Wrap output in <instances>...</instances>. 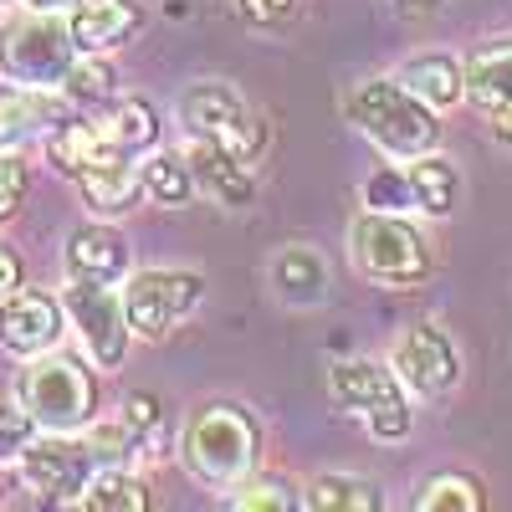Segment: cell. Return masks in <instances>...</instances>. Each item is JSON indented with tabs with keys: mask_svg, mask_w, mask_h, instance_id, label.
Masks as SVG:
<instances>
[{
	"mask_svg": "<svg viewBox=\"0 0 512 512\" xmlns=\"http://www.w3.org/2000/svg\"><path fill=\"white\" fill-rule=\"evenodd\" d=\"M344 113L359 134L384 149L390 159H420L441 144V123H436V108L415 98L400 77H364L349 88L344 98Z\"/></svg>",
	"mask_w": 512,
	"mask_h": 512,
	"instance_id": "cell-1",
	"label": "cell"
},
{
	"mask_svg": "<svg viewBox=\"0 0 512 512\" xmlns=\"http://www.w3.org/2000/svg\"><path fill=\"white\" fill-rule=\"evenodd\" d=\"M77 41L62 11H16L0 21V77L11 88H57L77 62Z\"/></svg>",
	"mask_w": 512,
	"mask_h": 512,
	"instance_id": "cell-2",
	"label": "cell"
},
{
	"mask_svg": "<svg viewBox=\"0 0 512 512\" xmlns=\"http://www.w3.org/2000/svg\"><path fill=\"white\" fill-rule=\"evenodd\" d=\"M256 420L241 410V405H226V400H210L190 415L185 425V441H180V456L185 466L205 482V487H236L251 477L256 466Z\"/></svg>",
	"mask_w": 512,
	"mask_h": 512,
	"instance_id": "cell-3",
	"label": "cell"
},
{
	"mask_svg": "<svg viewBox=\"0 0 512 512\" xmlns=\"http://www.w3.org/2000/svg\"><path fill=\"white\" fill-rule=\"evenodd\" d=\"M16 400L26 405V415L41 431H88L93 410H98V384L82 369V359L72 354H36L26 359V369L16 374Z\"/></svg>",
	"mask_w": 512,
	"mask_h": 512,
	"instance_id": "cell-4",
	"label": "cell"
},
{
	"mask_svg": "<svg viewBox=\"0 0 512 512\" xmlns=\"http://www.w3.org/2000/svg\"><path fill=\"white\" fill-rule=\"evenodd\" d=\"M354 262L369 282L379 287H420L425 272H431V246H425V236L400 216V210H364V216L354 221Z\"/></svg>",
	"mask_w": 512,
	"mask_h": 512,
	"instance_id": "cell-5",
	"label": "cell"
},
{
	"mask_svg": "<svg viewBox=\"0 0 512 512\" xmlns=\"http://www.w3.org/2000/svg\"><path fill=\"white\" fill-rule=\"evenodd\" d=\"M328 390H333V405H338V410L359 415V420L369 425L374 441H400V436H410V405H405V395H400L395 364L344 359V364H333Z\"/></svg>",
	"mask_w": 512,
	"mask_h": 512,
	"instance_id": "cell-6",
	"label": "cell"
},
{
	"mask_svg": "<svg viewBox=\"0 0 512 512\" xmlns=\"http://www.w3.org/2000/svg\"><path fill=\"white\" fill-rule=\"evenodd\" d=\"M62 308H67V323L77 328L82 349L98 369H118L123 354H128V338H134V323H128V308H123V292H113V282H67L62 292Z\"/></svg>",
	"mask_w": 512,
	"mask_h": 512,
	"instance_id": "cell-7",
	"label": "cell"
},
{
	"mask_svg": "<svg viewBox=\"0 0 512 512\" xmlns=\"http://www.w3.org/2000/svg\"><path fill=\"white\" fill-rule=\"evenodd\" d=\"M98 451L93 441H72L67 431H41L26 451H21V477L36 497L47 502H77L82 487L98 477Z\"/></svg>",
	"mask_w": 512,
	"mask_h": 512,
	"instance_id": "cell-8",
	"label": "cell"
},
{
	"mask_svg": "<svg viewBox=\"0 0 512 512\" xmlns=\"http://www.w3.org/2000/svg\"><path fill=\"white\" fill-rule=\"evenodd\" d=\"M180 118L190 123L195 139H216L246 164L262 154V118H251L241 93L226 88V82H195L180 98Z\"/></svg>",
	"mask_w": 512,
	"mask_h": 512,
	"instance_id": "cell-9",
	"label": "cell"
},
{
	"mask_svg": "<svg viewBox=\"0 0 512 512\" xmlns=\"http://www.w3.org/2000/svg\"><path fill=\"white\" fill-rule=\"evenodd\" d=\"M205 297V282L195 272H134L123 282V308L139 338H164L175 323H185Z\"/></svg>",
	"mask_w": 512,
	"mask_h": 512,
	"instance_id": "cell-10",
	"label": "cell"
},
{
	"mask_svg": "<svg viewBox=\"0 0 512 512\" xmlns=\"http://www.w3.org/2000/svg\"><path fill=\"white\" fill-rule=\"evenodd\" d=\"M395 374L405 390H415L420 400H436V395H451L456 379H461V359L451 349V338L431 323H415L395 338V354H390Z\"/></svg>",
	"mask_w": 512,
	"mask_h": 512,
	"instance_id": "cell-11",
	"label": "cell"
},
{
	"mask_svg": "<svg viewBox=\"0 0 512 512\" xmlns=\"http://www.w3.org/2000/svg\"><path fill=\"white\" fill-rule=\"evenodd\" d=\"M67 333V308L62 297L41 292V287H21L0 303V349L16 359H36L62 344Z\"/></svg>",
	"mask_w": 512,
	"mask_h": 512,
	"instance_id": "cell-12",
	"label": "cell"
},
{
	"mask_svg": "<svg viewBox=\"0 0 512 512\" xmlns=\"http://www.w3.org/2000/svg\"><path fill=\"white\" fill-rule=\"evenodd\" d=\"M72 98L57 88H11L0 93V149H21L31 139H47L57 123L72 118Z\"/></svg>",
	"mask_w": 512,
	"mask_h": 512,
	"instance_id": "cell-13",
	"label": "cell"
},
{
	"mask_svg": "<svg viewBox=\"0 0 512 512\" xmlns=\"http://www.w3.org/2000/svg\"><path fill=\"white\" fill-rule=\"evenodd\" d=\"M77 52H113L144 26L139 0H77L67 11Z\"/></svg>",
	"mask_w": 512,
	"mask_h": 512,
	"instance_id": "cell-14",
	"label": "cell"
},
{
	"mask_svg": "<svg viewBox=\"0 0 512 512\" xmlns=\"http://www.w3.org/2000/svg\"><path fill=\"white\" fill-rule=\"evenodd\" d=\"M185 159H190V169H195V185H200L210 200H216V205H226V210L251 205V195H256L251 164L236 159L226 144H216V139H195Z\"/></svg>",
	"mask_w": 512,
	"mask_h": 512,
	"instance_id": "cell-15",
	"label": "cell"
},
{
	"mask_svg": "<svg viewBox=\"0 0 512 512\" xmlns=\"http://www.w3.org/2000/svg\"><path fill=\"white\" fill-rule=\"evenodd\" d=\"M67 277H77V282H123L128 277V241L113 226H77L67 236Z\"/></svg>",
	"mask_w": 512,
	"mask_h": 512,
	"instance_id": "cell-16",
	"label": "cell"
},
{
	"mask_svg": "<svg viewBox=\"0 0 512 512\" xmlns=\"http://www.w3.org/2000/svg\"><path fill=\"white\" fill-rule=\"evenodd\" d=\"M47 154H52V164L62 169V175H88L93 164H103V159H113V154H123L118 144H113V134H108V123L103 118H67V123H57L52 134H47Z\"/></svg>",
	"mask_w": 512,
	"mask_h": 512,
	"instance_id": "cell-17",
	"label": "cell"
},
{
	"mask_svg": "<svg viewBox=\"0 0 512 512\" xmlns=\"http://www.w3.org/2000/svg\"><path fill=\"white\" fill-rule=\"evenodd\" d=\"M77 185H82L88 210H98V216H123V210H134V200L144 195L139 154H113V159L93 164L88 175H77Z\"/></svg>",
	"mask_w": 512,
	"mask_h": 512,
	"instance_id": "cell-18",
	"label": "cell"
},
{
	"mask_svg": "<svg viewBox=\"0 0 512 512\" xmlns=\"http://www.w3.org/2000/svg\"><path fill=\"white\" fill-rule=\"evenodd\" d=\"M466 103L482 108V113H497L512 103V36L502 41H487L466 57Z\"/></svg>",
	"mask_w": 512,
	"mask_h": 512,
	"instance_id": "cell-19",
	"label": "cell"
},
{
	"mask_svg": "<svg viewBox=\"0 0 512 512\" xmlns=\"http://www.w3.org/2000/svg\"><path fill=\"white\" fill-rule=\"evenodd\" d=\"M272 287L282 303L292 308H313L328 297V267L313 246H282L277 262H272Z\"/></svg>",
	"mask_w": 512,
	"mask_h": 512,
	"instance_id": "cell-20",
	"label": "cell"
},
{
	"mask_svg": "<svg viewBox=\"0 0 512 512\" xmlns=\"http://www.w3.org/2000/svg\"><path fill=\"white\" fill-rule=\"evenodd\" d=\"M400 82H405L415 98L431 103V108H456V103L466 98V72H461V62L446 57V52L410 57V62L400 67Z\"/></svg>",
	"mask_w": 512,
	"mask_h": 512,
	"instance_id": "cell-21",
	"label": "cell"
},
{
	"mask_svg": "<svg viewBox=\"0 0 512 512\" xmlns=\"http://www.w3.org/2000/svg\"><path fill=\"white\" fill-rule=\"evenodd\" d=\"M410 190H415V205L425 210V216H451L456 210V195H461V175H456V164L441 159L436 149L431 154H420L410 159Z\"/></svg>",
	"mask_w": 512,
	"mask_h": 512,
	"instance_id": "cell-22",
	"label": "cell"
},
{
	"mask_svg": "<svg viewBox=\"0 0 512 512\" xmlns=\"http://www.w3.org/2000/svg\"><path fill=\"white\" fill-rule=\"evenodd\" d=\"M72 507H88V512H144L149 507V487L128 472V466H98V477L82 487V497Z\"/></svg>",
	"mask_w": 512,
	"mask_h": 512,
	"instance_id": "cell-23",
	"label": "cell"
},
{
	"mask_svg": "<svg viewBox=\"0 0 512 512\" xmlns=\"http://www.w3.org/2000/svg\"><path fill=\"white\" fill-rule=\"evenodd\" d=\"M139 175H144V195H149L154 205H169V210L190 205L195 190H200L185 154H149V159L139 164Z\"/></svg>",
	"mask_w": 512,
	"mask_h": 512,
	"instance_id": "cell-24",
	"label": "cell"
},
{
	"mask_svg": "<svg viewBox=\"0 0 512 512\" xmlns=\"http://www.w3.org/2000/svg\"><path fill=\"white\" fill-rule=\"evenodd\" d=\"M303 507H313V512H379L384 497H379V487L364 482V477H333V472H328V477H318V482L308 487Z\"/></svg>",
	"mask_w": 512,
	"mask_h": 512,
	"instance_id": "cell-25",
	"label": "cell"
},
{
	"mask_svg": "<svg viewBox=\"0 0 512 512\" xmlns=\"http://www.w3.org/2000/svg\"><path fill=\"white\" fill-rule=\"evenodd\" d=\"M103 123H108V134H113V144H118L123 154H149V149L159 144V113H154V103H144V98L113 103V113H108Z\"/></svg>",
	"mask_w": 512,
	"mask_h": 512,
	"instance_id": "cell-26",
	"label": "cell"
},
{
	"mask_svg": "<svg viewBox=\"0 0 512 512\" xmlns=\"http://www.w3.org/2000/svg\"><path fill=\"white\" fill-rule=\"evenodd\" d=\"M420 512H482L487 497H482V482L477 477H466V472H441L420 487L415 497Z\"/></svg>",
	"mask_w": 512,
	"mask_h": 512,
	"instance_id": "cell-27",
	"label": "cell"
},
{
	"mask_svg": "<svg viewBox=\"0 0 512 512\" xmlns=\"http://www.w3.org/2000/svg\"><path fill=\"white\" fill-rule=\"evenodd\" d=\"M113 67H108V57L103 52H82L77 62H72V72H67V82H62V93L77 103V108H93V103H108L113 98Z\"/></svg>",
	"mask_w": 512,
	"mask_h": 512,
	"instance_id": "cell-28",
	"label": "cell"
},
{
	"mask_svg": "<svg viewBox=\"0 0 512 512\" xmlns=\"http://www.w3.org/2000/svg\"><path fill=\"white\" fill-rule=\"evenodd\" d=\"M41 425L26 415L21 400H0V461H21V451L36 441Z\"/></svg>",
	"mask_w": 512,
	"mask_h": 512,
	"instance_id": "cell-29",
	"label": "cell"
},
{
	"mask_svg": "<svg viewBox=\"0 0 512 512\" xmlns=\"http://www.w3.org/2000/svg\"><path fill=\"white\" fill-rule=\"evenodd\" d=\"M364 205L369 210H405V205H415L410 175H400V169H379V175H369L364 180Z\"/></svg>",
	"mask_w": 512,
	"mask_h": 512,
	"instance_id": "cell-30",
	"label": "cell"
},
{
	"mask_svg": "<svg viewBox=\"0 0 512 512\" xmlns=\"http://www.w3.org/2000/svg\"><path fill=\"white\" fill-rule=\"evenodd\" d=\"M26 185H31V169L16 149H0V221H11L21 200H26Z\"/></svg>",
	"mask_w": 512,
	"mask_h": 512,
	"instance_id": "cell-31",
	"label": "cell"
},
{
	"mask_svg": "<svg viewBox=\"0 0 512 512\" xmlns=\"http://www.w3.org/2000/svg\"><path fill=\"white\" fill-rule=\"evenodd\" d=\"M231 507H241V512H292L297 497H292L282 482H272V477H256V482H246V487L231 497Z\"/></svg>",
	"mask_w": 512,
	"mask_h": 512,
	"instance_id": "cell-32",
	"label": "cell"
},
{
	"mask_svg": "<svg viewBox=\"0 0 512 512\" xmlns=\"http://www.w3.org/2000/svg\"><path fill=\"white\" fill-rule=\"evenodd\" d=\"M123 420L144 436V446H154V441H159V420H164V415H159V400H154V395H128Z\"/></svg>",
	"mask_w": 512,
	"mask_h": 512,
	"instance_id": "cell-33",
	"label": "cell"
},
{
	"mask_svg": "<svg viewBox=\"0 0 512 512\" xmlns=\"http://www.w3.org/2000/svg\"><path fill=\"white\" fill-rule=\"evenodd\" d=\"M11 292H21V256L0 241V303H6Z\"/></svg>",
	"mask_w": 512,
	"mask_h": 512,
	"instance_id": "cell-34",
	"label": "cell"
},
{
	"mask_svg": "<svg viewBox=\"0 0 512 512\" xmlns=\"http://www.w3.org/2000/svg\"><path fill=\"white\" fill-rule=\"evenodd\" d=\"M292 6H297V0H241V11H246L251 21H282Z\"/></svg>",
	"mask_w": 512,
	"mask_h": 512,
	"instance_id": "cell-35",
	"label": "cell"
},
{
	"mask_svg": "<svg viewBox=\"0 0 512 512\" xmlns=\"http://www.w3.org/2000/svg\"><path fill=\"white\" fill-rule=\"evenodd\" d=\"M487 118H492V134H497L502 144H512V103L497 108V113H487Z\"/></svg>",
	"mask_w": 512,
	"mask_h": 512,
	"instance_id": "cell-36",
	"label": "cell"
},
{
	"mask_svg": "<svg viewBox=\"0 0 512 512\" xmlns=\"http://www.w3.org/2000/svg\"><path fill=\"white\" fill-rule=\"evenodd\" d=\"M21 6H26V11H62V16H67L77 0H21Z\"/></svg>",
	"mask_w": 512,
	"mask_h": 512,
	"instance_id": "cell-37",
	"label": "cell"
},
{
	"mask_svg": "<svg viewBox=\"0 0 512 512\" xmlns=\"http://www.w3.org/2000/svg\"><path fill=\"white\" fill-rule=\"evenodd\" d=\"M400 6H405V11H436L441 0H400Z\"/></svg>",
	"mask_w": 512,
	"mask_h": 512,
	"instance_id": "cell-38",
	"label": "cell"
},
{
	"mask_svg": "<svg viewBox=\"0 0 512 512\" xmlns=\"http://www.w3.org/2000/svg\"><path fill=\"white\" fill-rule=\"evenodd\" d=\"M0 6H6V0H0Z\"/></svg>",
	"mask_w": 512,
	"mask_h": 512,
	"instance_id": "cell-39",
	"label": "cell"
}]
</instances>
